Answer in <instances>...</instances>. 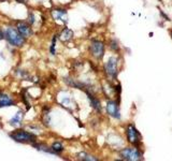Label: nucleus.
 Returning <instances> with one entry per match:
<instances>
[{
  "mask_svg": "<svg viewBox=\"0 0 172 161\" xmlns=\"http://www.w3.org/2000/svg\"><path fill=\"white\" fill-rule=\"evenodd\" d=\"M14 104L13 99L9 97L5 94H1L0 92V107H5V106H11Z\"/></svg>",
  "mask_w": 172,
  "mask_h": 161,
  "instance_id": "10",
  "label": "nucleus"
},
{
  "mask_svg": "<svg viewBox=\"0 0 172 161\" xmlns=\"http://www.w3.org/2000/svg\"><path fill=\"white\" fill-rule=\"evenodd\" d=\"M89 50H91V54L97 59H101L104 54V45L103 43L100 41L93 40L89 46Z\"/></svg>",
  "mask_w": 172,
  "mask_h": 161,
  "instance_id": "4",
  "label": "nucleus"
},
{
  "mask_svg": "<svg viewBox=\"0 0 172 161\" xmlns=\"http://www.w3.org/2000/svg\"><path fill=\"white\" fill-rule=\"evenodd\" d=\"M17 1H18L20 3H26V2H25V0H17Z\"/></svg>",
  "mask_w": 172,
  "mask_h": 161,
  "instance_id": "20",
  "label": "nucleus"
},
{
  "mask_svg": "<svg viewBox=\"0 0 172 161\" xmlns=\"http://www.w3.org/2000/svg\"><path fill=\"white\" fill-rule=\"evenodd\" d=\"M51 148H52V151H54V154H55V155L60 154V152H62L64 149H65L60 142H54V143H53V145L51 146Z\"/></svg>",
  "mask_w": 172,
  "mask_h": 161,
  "instance_id": "14",
  "label": "nucleus"
},
{
  "mask_svg": "<svg viewBox=\"0 0 172 161\" xmlns=\"http://www.w3.org/2000/svg\"><path fill=\"white\" fill-rule=\"evenodd\" d=\"M111 48L114 50H118V45H117L116 41H112L111 42Z\"/></svg>",
  "mask_w": 172,
  "mask_h": 161,
  "instance_id": "18",
  "label": "nucleus"
},
{
  "mask_svg": "<svg viewBox=\"0 0 172 161\" xmlns=\"http://www.w3.org/2000/svg\"><path fill=\"white\" fill-rule=\"evenodd\" d=\"M86 94H87V96H88V99H89V102H91V105L98 112H101V103H100V101L98 100L97 98L91 95L88 91H86Z\"/></svg>",
  "mask_w": 172,
  "mask_h": 161,
  "instance_id": "13",
  "label": "nucleus"
},
{
  "mask_svg": "<svg viewBox=\"0 0 172 161\" xmlns=\"http://www.w3.org/2000/svg\"><path fill=\"white\" fill-rule=\"evenodd\" d=\"M56 35H54L53 38V42H52V46H51V53L52 55H55V45H56Z\"/></svg>",
  "mask_w": 172,
  "mask_h": 161,
  "instance_id": "16",
  "label": "nucleus"
},
{
  "mask_svg": "<svg viewBox=\"0 0 172 161\" xmlns=\"http://www.w3.org/2000/svg\"><path fill=\"white\" fill-rule=\"evenodd\" d=\"M28 22H29L30 25H33V24H35V15H33V13H30V14H29Z\"/></svg>",
  "mask_w": 172,
  "mask_h": 161,
  "instance_id": "17",
  "label": "nucleus"
},
{
  "mask_svg": "<svg viewBox=\"0 0 172 161\" xmlns=\"http://www.w3.org/2000/svg\"><path fill=\"white\" fill-rule=\"evenodd\" d=\"M3 38H5V35H3V33H2V32H1V31H0V41L2 40V39H3Z\"/></svg>",
  "mask_w": 172,
  "mask_h": 161,
  "instance_id": "19",
  "label": "nucleus"
},
{
  "mask_svg": "<svg viewBox=\"0 0 172 161\" xmlns=\"http://www.w3.org/2000/svg\"><path fill=\"white\" fill-rule=\"evenodd\" d=\"M104 70L110 77L115 79L117 75V58L110 57L109 60L106 61V65H104Z\"/></svg>",
  "mask_w": 172,
  "mask_h": 161,
  "instance_id": "5",
  "label": "nucleus"
},
{
  "mask_svg": "<svg viewBox=\"0 0 172 161\" xmlns=\"http://www.w3.org/2000/svg\"><path fill=\"white\" fill-rule=\"evenodd\" d=\"M106 112L108 114L114 118H121L119 114V107L115 101H108L106 103Z\"/></svg>",
  "mask_w": 172,
  "mask_h": 161,
  "instance_id": "6",
  "label": "nucleus"
},
{
  "mask_svg": "<svg viewBox=\"0 0 172 161\" xmlns=\"http://www.w3.org/2000/svg\"><path fill=\"white\" fill-rule=\"evenodd\" d=\"M127 139L131 144H137L139 142V133L133 125H129L127 127Z\"/></svg>",
  "mask_w": 172,
  "mask_h": 161,
  "instance_id": "8",
  "label": "nucleus"
},
{
  "mask_svg": "<svg viewBox=\"0 0 172 161\" xmlns=\"http://www.w3.org/2000/svg\"><path fill=\"white\" fill-rule=\"evenodd\" d=\"M16 29H17V31H18L25 39L31 37V35H32V30H31L30 25L26 24L24 22H18V23H17V26H16Z\"/></svg>",
  "mask_w": 172,
  "mask_h": 161,
  "instance_id": "7",
  "label": "nucleus"
},
{
  "mask_svg": "<svg viewBox=\"0 0 172 161\" xmlns=\"http://www.w3.org/2000/svg\"><path fill=\"white\" fill-rule=\"evenodd\" d=\"M51 14L55 20H61L62 23H67L68 22L67 11L64 10V9H53Z\"/></svg>",
  "mask_w": 172,
  "mask_h": 161,
  "instance_id": "9",
  "label": "nucleus"
},
{
  "mask_svg": "<svg viewBox=\"0 0 172 161\" xmlns=\"http://www.w3.org/2000/svg\"><path fill=\"white\" fill-rule=\"evenodd\" d=\"M171 37H172V31H171Z\"/></svg>",
  "mask_w": 172,
  "mask_h": 161,
  "instance_id": "21",
  "label": "nucleus"
},
{
  "mask_svg": "<svg viewBox=\"0 0 172 161\" xmlns=\"http://www.w3.org/2000/svg\"><path fill=\"white\" fill-rule=\"evenodd\" d=\"M3 35L11 45L16 46V47H20L25 43V38L17 31L16 28H13V27L7 28Z\"/></svg>",
  "mask_w": 172,
  "mask_h": 161,
  "instance_id": "1",
  "label": "nucleus"
},
{
  "mask_svg": "<svg viewBox=\"0 0 172 161\" xmlns=\"http://www.w3.org/2000/svg\"><path fill=\"white\" fill-rule=\"evenodd\" d=\"M72 38H73V31L71 30V29H69V28H65V29L60 32V35H59V39H60L62 42H68V41H70Z\"/></svg>",
  "mask_w": 172,
  "mask_h": 161,
  "instance_id": "12",
  "label": "nucleus"
},
{
  "mask_svg": "<svg viewBox=\"0 0 172 161\" xmlns=\"http://www.w3.org/2000/svg\"><path fill=\"white\" fill-rule=\"evenodd\" d=\"M121 159L129 161H137L142 159L141 152L138 151L137 148H133V147H128V148L123 149L121 151Z\"/></svg>",
  "mask_w": 172,
  "mask_h": 161,
  "instance_id": "3",
  "label": "nucleus"
},
{
  "mask_svg": "<svg viewBox=\"0 0 172 161\" xmlns=\"http://www.w3.org/2000/svg\"><path fill=\"white\" fill-rule=\"evenodd\" d=\"M77 158H79L80 160H85V161H96V160H98L96 157L91 156V155H88V154H86V152H80V154L77 155Z\"/></svg>",
  "mask_w": 172,
  "mask_h": 161,
  "instance_id": "15",
  "label": "nucleus"
},
{
  "mask_svg": "<svg viewBox=\"0 0 172 161\" xmlns=\"http://www.w3.org/2000/svg\"><path fill=\"white\" fill-rule=\"evenodd\" d=\"M10 136L18 143H33L35 142V135L25 130H16L10 133Z\"/></svg>",
  "mask_w": 172,
  "mask_h": 161,
  "instance_id": "2",
  "label": "nucleus"
},
{
  "mask_svg": "<svg viewBox=\"0 0 172 161\" xmlns=\"http://www.w3.org/2000/svg\"><path fill=\"white\" fill-rule=\"evenodd\" d=\"M23 117H24V112L18 111L16 113V115L9 121V124L12 127H20V124H22V120H23Z\"/></svg>",
  "mask_w": 172,
  "mask_h": 161,
  "instance_id": "11",
  "label": "nucleus"
}]
</instances>
